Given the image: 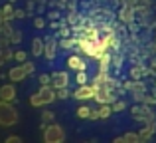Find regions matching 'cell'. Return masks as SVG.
<instances>
[{
	"mask_svg": "<svg viewBox=\"0 0 156 143\" xmlns=\"http://www.w3.org/2000/svg\"><path fill=\"white\" fill-rule=\"evenodd\" d=\"M16 119H18L16 111L2 100L0 101V125H12V123H16Z\"/></svg>",
	"mask_w": 156,
	"mask_h": 143,
	"instance_id": "obj_1",
	"label": "cell"
},
{
	"mask_svg": "<svg viewBox=\"0 0 156 143\" xmlns=\"http://www.w3.org/2000/svg\"><path fill=\"white\" fill-rule=\"evenodd\" d=\"M44 139H46L48 143H53V141H61L63 139V133H61V129L59 127H55V125H53V127H50L46 131V135H44Z\"/></svg>",
	"mask_w": 156,
	"mask_h": 143,
	"instance_id": "obj_2",
	"label": "cell"
},
{
	"mask_svg": "<svg viewBox=\"0 0 156 143\" xmlns=\"http://www.w3.org/2000/svg\"><path fill=\"white\" fill-rule=\"evenodd\" d=\"M32 70V68L30 66H22V68H14V70H12L10 72V77H12V80H22V77L24 76H26V73L28 72H30Z\"/></svg>",
	"mask_w": 156,
	"mask_h": 143,
	"instance_id": "obj_3",
	"label": "cell"
},
{
	"mask_svg": "<svg viewBox=\"0 0 156 143\" xmlns=\"http://www.w3.org/2000/svg\"><path fill=\"white\" fill-rule=\"evenodd\" d=\"M0 96H2L4 101L12 100V97H14V88H12V85H4V88L0 89Z\"/></svg>",
	"mask_w": 156,
	"mask_h": 143,
	"instance_id": "obj_4",
	"label": "cell"
},
{
	"mask_svg": "<svg viewBox=\"0 0 156 143\" xmlns=\"http://www.w3.org/2000/svg\"><path fill=\"white\" fill-rule=\"evenodd\" d=\"M91 96H93L91 88H83V89H79V92H75V97H79V100H85V97H91Z\"/></svg>",
	"mask_w": 156,
	"mask_h": 143,
	"instance_id": "obj_5",
	"label": "cell"
},
{
	"mask_svg": "<svg viewBox=\"0 0 156 143\" xmlns=\"http://www.w3.org/2000/svg\"><path fill=\"white\" fill-rule=\"evenodd\" d=\"M69 68H73V70H83L85 66L79 58H69Z\"/></svg>",
	"mask_w": 156,
	"mask_h": 143,
	"instance_id": "obj_6",
	"label": "cell"
},
{
	"mask_svg": "<svg viewBox=\"0 0 156 143\" xmlns=\"http://www.w3.org/2000/svg\"><path fill=\"white\" fill-rule=\"evenodd\" d=\"M65 84H67V76H65V73H57L55 76V85H61V88H63Z\"/></svg>",
	"mask_w": 156,
	"mask_h": 143,
	"instance_id": "obj_7",
	"label": "cell"
},
{
	"mask_svg": "<svg viewBox=\"0 0 156 143\" xmlns=\"http://www.w3.org/2000/svg\"><path fill=\"white\" fill-rule=\"evenodd\" d=\"M79 115H81V117L89 115V109H87V107H81V109H79Z\"/></svg>",
	"mask_w": 156,
	"mask_h": 143,
	"instance_id": "obj_8",
	"label": "cell"
},
{
	"mask_svg": "<svg viewBox=\"0 0 156 143\" xmlns=\"http://www.w3.org/2000/svg\"><path fill=\"white\" fill-rule=\"evenodd\" d=\"M77 81H79V84H85V76H83V73H79V80H77Z\"/></svg>",
	"mask_w": 156,
	"mask_h": 143,
	"instance_id": "obj_9",
	"label": "cell"
}]
</instances>
